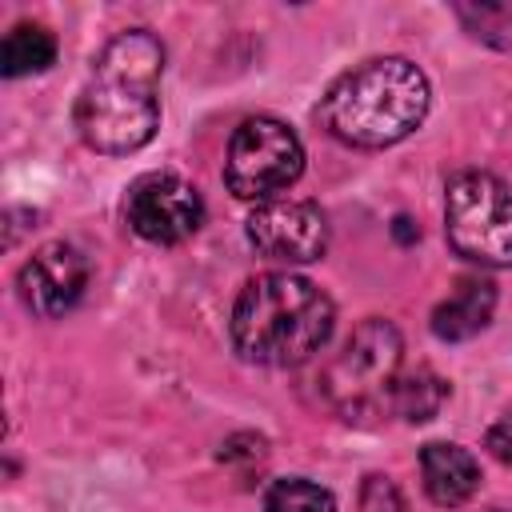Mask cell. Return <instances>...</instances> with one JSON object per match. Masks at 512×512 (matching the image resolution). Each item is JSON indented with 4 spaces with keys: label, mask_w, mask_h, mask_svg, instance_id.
Masks as SVG:
<instances>
[{
    "label": "cell",
    "mask_w": 512,
    "mask_h": 512,
    "mask_svg": "<svg viewBox=\"0 0 512 512\" xmlns=\"http://www.w3.org/2000/svg\"><path fill=\"white\" fill-rule=\"evenodd\" d=\"M396 232H400V236H404V240H412V228H408V220H404V216H400V220H396Z\"/></svg>",
    "instance_id": "obj_18"
},
{
    "label": "cell",
    "mask_w": 512,
    "mask_h": 512,
    "mask_svg": "<svg viewBox=\"0 0 512 512\" xmlns=\"http://www.w3.org/2000/svg\"><path fill=\"white\" fill-rule=\"evenodd\" d=\"M428 112V80L404 56L368 60L344 72L320 100V124L356 148L404 140Z\"/></svg>",
    "instance_id": "obj_3"
},
{
    "label": "cell",
    "mask_w": 512,
    "mask_h": 512,
    "mask_svg": "<svg viewBox=\"0 0 512 512\" xmlns=\"http://www.w3.org/2000/svg\"><path fill=\"white\" fill-rule=\"evenodd\" d=\"M400 368V332L388 320H364L324 372V392L344 416L388 408Z\"/></svg>",
    "instance_id": "obj_5"
},
{
    "label": "cell",
    "mask_w": 512,
    "mask_h": 512,
    "mask_svg": "<svg viewBox=\"0 0 512 512\" xmlns=\"http://www.w3.org/2000/svg\"><path fill=\"white\" fill-rule=\"evenodd\" d=\"M248 240L268 260L308 264L328 248V220L308 200H268L248 216Z\"/></svg>",
    "instance_id": "obj_8"
},
{
    "label": "cell",
    "mask_w": 512,
    "mask_h": 512,
    "mask_svg": "<svg viewBox=\"0 0 512 512\" xmlns=\"http://www.w3.org/2000/svg\"><path fill=\"white\" fill-rule=\"evenodd\" d=\"M124 212L136 236L152 244H180L200 228L204 200L188 180L172 172H148L128 188Z\"/></svg>",
    "instance_id": "obj_7"
},
{
    "label": "cell",
    "mask_w": 512,
    "mask_h": 512,
    "mask_svg": "<svg viewBox=\"0 0 512 512\" xmlns=\"http://www.w3.org/2000/svg\"><path fill=\"white\" fill-rule=\"evenodd\" d=\"M464 28L496 48H512V4H456Z\"/></svg>",
    "instance_id": "obj_14"
},
{
    "label": "cell",
    "mask_w": 512,
    "mask_h": 512,
    "mask_svg": "<svg viewBox=\"0 0 512 512\" xmlns=\"http://www.w3.org/2000/svg\"><path fill=\"white\" fill-rule=\"evenodd\" d=\"M360 512H404V496L388 476H368L360 488Z\"/></svg>",
    "instance_id": "obj_16"
},
{
    "label": "cell",
    "mask_w": 512,
    "mask_h": 512,
    "mask_svg": "<svg viewBox=\"0 0 512 512\" xmlns=\"http://www.w3.org/2000/svg\"><path fill=\"white\" fill-rule=\"evenodd\" d=\"M444 396H448V384H444L440 376H432V372L420 368V372L400 376V380L392 384L388 408H392L396 416H404V420H432V416L440 412Z\"/></svg>",
    "instance_id": "obj_13"
},
{
    "label": "cell",
    "mask_w": 512,
    "mask_h": 512,
    "mask_svg": "<svg viewBox=\"0 0 512 512\" xmlns=\"http://www.w3.org/2000/svg\"><path fill=\"white\" fill-rule=\"evenodd\" d=\"M332 300L296 272H264L244 284L232 308V344L252 364H304L332 336Z\"/></svg>",
    "instance_id": "obj_2"
},
{
    "label": "cell",
    "mask_w": 512,
    "mask_h": 512,
    "mask_svg": "<svg viewBox=\"0 0 512 512\" xmlns=\"http://www.w3.org/2000/svg\"><path fill=\"white\" fill-rule=\"evenodd\" d=\"M448 244L480 268H512V192L488 172H460L444 196Z\"/></svg>",
    "instance_id": "obj_4"
},
{
    "label": "cell",
    "mask_w": 512,
    "mask_h": 512,
    "mask_svg": "<svg viewBox=\"0 0 512 512\" xmlns=\"http://www.w3.org/2000/svg\"><path fill=\"white\" fill-rule=\"evenodd\" d=\"M52 60H56V36L44 24H16L0 44V72L4 76L44 72Z\"/></svg>",
    "instance_id": "obj_12"
},
{
    "label": "cell",
    "mask_w": 512,
    "mask_h": 512,
    "mask_svg": "<svg viewBox=\"0 0 512 512\" xmlns=\"http://www.w3.org/2000/svg\"><path fill=\"white\" fill-rule=\"evenodd\" d=\"M268 512H336V500L320 484L288 476L268 488Z\"/></svg>",
    "instance_id": "obj_15"
},
{
    "label": "cell",
    "mask_w": 512,
    "mask_h": 512,
    "mask_svg": "<svg viewBox=\"0 0 512 512\" xmlns=\"http://www.w3.org/2000/svg\"><path fill=\"white\" fill-rule=\"evenodd\" d=\"M84 284H88V264H84L80 248H72L64 240L36 248L28 256V264L20 268V296L36 316L68 312L80 300Z\"/></svg>",
    "instance_id": "obj_9"
},
{
    "label": "cell",
    "mask_w": 512,
    "mask_h": 512,
    "mask_svg": "<svg viewBox=\"0 0 512 512\" xmlns=\"http://www.w3.org/2000/svg\"><path fill=\"white\" fill-rule=\"evenodd\" d=\"M420 472L428 500L440 508H456L480 488V464L460 444H428L420 452Z\"/></svg>",
    "instance_id": "obj_10"
},
{
    "label": "cell",
    "mask_w": 512,
    "mask_h": 512,
    "mask_svg": "<svg viewBox=\"0 0 512 512\" xmlns=\"http://www.w3.org/2000/svg\"><path fill=\"white\" fill-rule=\"evenodd\" d=\"M488 452L512 468V412H504L492 428H488Z\"/></svg>",
    "instance_id": "obj_17"
},
{
    "label": "cell",
    "mask_w": 512,
    "mask_h": 512,
    "mask_svg": "<svg viewBox=\"0 0 512 512\" xmlns=\"http://www.w3.org/2000/svg\"><path fill=\"white\" fill-rule=\"evenodd\" d=\"M304 172V148L296 132L272 116H252L232 132L228 160H224V184L240 200H276L296 176Z\"/></svg>",
    "instance_id": "obj_6"
},
{
    "label": "cell",
    "mask_w": 512,
    "mask_h": 512,
    "mask_svg": "<svg viewBox=\"0 0 512 512\" xmlns=\"http://www.w3.org/2000/svg\"><path fill=\"white\" fill-rule=\"evenodd\" d=\"M160 72L164 48L152 32L132 28L108 40L76 100V128L84 144L108 156L144 148L160 124Z\"/></svg>",
    "instance_id": "obj_1"
},
{
    "label": "cell",
    "mask_w": 512,
    "mask_h": 512,
    "mask_svg": "<svg viewBox=\"0 0 512 512\" xmlns=\"http://www.w3.org/2000/svg\"><path fill=\"white\" fill-rule=\"evenodd\" d=\"M492 308H496V288L480 276H464L456 280V292L444 304H436L432 332L440 340H468L492 320Z\"/></svg>",
    "instance_id": "obj_11"
}]
</instances>
